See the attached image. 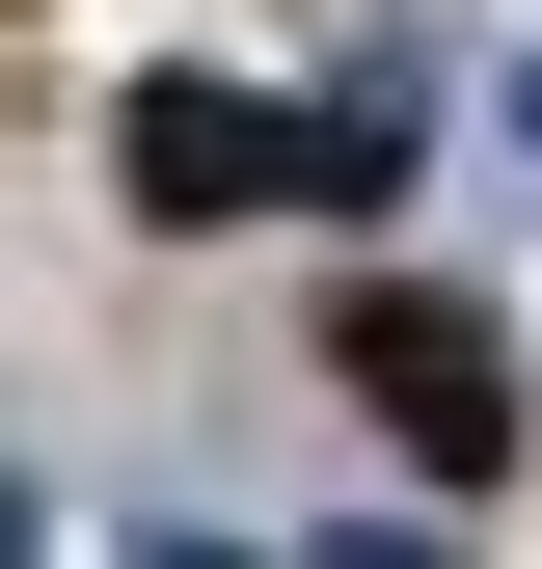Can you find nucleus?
I'll return each mask as SVG.
<instances>
[{"label":"nucleus","instance_id":"nucleus-1","mask_svg":"<svg viewBox=\"0 0 542 569\" xmlns=\"http://www.w3.org/2000/svg\"><path fill=\"white\" fill-rule=\"evenodd\" d=\"M109 190L136 218H380L406 190V82H353V109H271V82H136L109 109Z\"/></svg>","mask_w":542,"mask_h":569},{"label":"nucleus","instance_id":"nucleus-3","mask_svg":"<svg viewBox=\"0 0 542 569\" xmlns=\"http://www.w3.org/2000/svg\"><path fill=\"white\" fill-rule=\"evenodd\" d=\"M515 136H542V82H515Z\"/></svg>","mask_w":542,"mask_h":569},{"label":"nucleus","instance_id":"nucleus-2","mask_svg":"<svg viewBox=\"0 0 542 569\" xmlns=\"http://www.w3.org/2000/svg\"><path fill=\"white\" fill-rule=\"evenodd\" d=\"M325 380H353L434 488H489V461H515V326H489V299H434V271H353V299H325Z\"/></svg>","mask_w":542,"mask_h":569}]
</instances>
